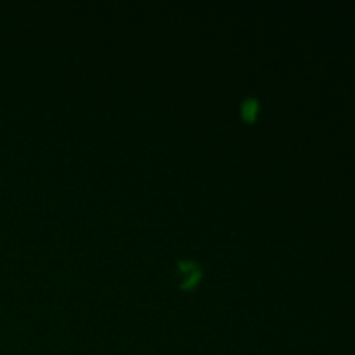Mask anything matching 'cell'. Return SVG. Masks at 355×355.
I'll return each instance as SVG.
<instances>
[{
	"instance_id": "cell-1",
	"label": "cell",
	"mask_w": 355,
	"mask_h": 355,
	"mask_svg": "<svg viewBox=\"0 0 355 355\" xmlns=\"http://www.w3.org/2000/svg\"><path fill=\"white\" fill-rule=\"evenodd\" d=\"M203 276V267L193 259H180L175 263V281L180 288H193Z\"/></svg>"
},
{
	"instance_id": "cell-2",
	"label": "cell",
	"mask_w": 355,
	"mask_h": 355,
	"mask_svg": "<svg viewBox=\"0 0 355 355\" xmlns=\"http://www.w3.org/2000/svg\"><path fill=\"white\" fill-rule=\"evenodd\" d=\"M259 110H260V101H259V97H255V96L245 97V99L241 101V106H239L243 120H246V121H255Z\"/></svg>"
}]
</instances>
